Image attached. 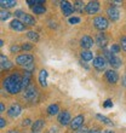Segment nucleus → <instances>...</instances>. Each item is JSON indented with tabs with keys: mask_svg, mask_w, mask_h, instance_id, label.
Wrapping results in <instances>:
<instances>
[{
	"mask_svg": "<svg viewBox=\"0 0 126 133\" xmlns=\"http://www.w3.org/2000/svg\"><path fill=\"white\" fill-rule=\"evenodd\" d=\"M1 16H0V17H1V21H6V19H9V17H10L11 16V14L10 12H9V11H1Z\"/></svg>",
	"mask_w": 126,
	"mask_h": 133,
	"instance_id": "c85d7f7f",
	"label": "nucleus"
},
{
	"mask_svg": "<svg viewBox=\"0 0 126 133\" xmlns=\"http://www.w3.org/2000/svg\"><path fill=\"white\" fill-rule=\"evenodd\" d=\"M73 6H74V10L78 11V12H83L84 11V4H83V1H75Z\"/></svg>",
	"mask_w": 126,
	"mask_h": 133,
	"instance_id": "a878e982",
	"label": "nucleus"
},
{
	"mask_svg": "<svg viewBox=\"0 0 126 133\" xmlns=\"http://www.w3.org/2000/svg\"><path fill=\"white\" fill-rule=\"evenodd\" d=\"M89 133H102L99 130H91V131H89Z\"/></svg>",
	"mask_w": 126,
	"mask_h": 133,
	"instance_id": "a19ab883",
	"label": "nucleus"
},
{
	"mask_svg": "<svg viewBox=\"0 0 126 133\" xmlns=\"http://www.w3.org/2000/svg\"><path fill=\"white\" fill-rule=\"evenodd\" d=\"M42 127H44V121L42 120H36L32 125V131H33V133H38L39 131L42 130Z\"/></svg>",
	"mask_w": 126,
	"mask_h": 133,
	"instance_id": "a211bd4d",
	"label": "nucleus"
},
{
	"mask_svg": "<svg viewBox=\"0 0 126 133\" xmlns=\"http://www.w3.org/2000/svg\"><path fill=\"white\" fill-rule=\"evenodd\" d=\"M33 11H34V14H36V15H41L46 11V7L44 6V5H38V6L33 7Z\"/></svg>",
	"mask_w": 126,
	"mask_h": 133,
	"instance_id": "393cba45",
	"label": "nucleus"
},
{
	"mask_svg": "<svg viewBox=\"0 0 126 133\" xmlns=\"http://www.w3.org/2000/svg\"><path fill=\"white\" fill-rule=\"evenodd\" d=\"M79 22H80V18L79 17H70L69 18L70 24H77V23H79Z\"/></svg>",
	"mask_w": 126,
	"mask_h": 133,
	"instance_id": "2f4dec72",
	"label": "nucleus"
},
{
	"mask_svg": "<svg viewBox=\"0 0 126 133\" xmlns=\"http://www.w3.org/2000/svg\"><path fill=\"white\" fill-rule=\"evenodd\" d=\"M121 49H123L124 51H126V36L121 38Z\"/></svg>",
	"mask_w": 126,
	"mask_h": 133,
	"instance_id": "473e14b6",
	"label": "nucleus"
},
{
	"mask_svg": "<svg viewBox=\"0 0 126 133\" xmlns=\"http://www.w3.org/2000/svg\"><path fill=\"white\" fill-rule=\"evenodd\" d=\"M97 119L98 120H101L103 123H107V125H112V121L108 119V117H105V116H103V115H101V114H97Z\"/></svg>",
	"mask_w": 126,
	"mask_h": 133,
	"instance_id": "cd10ccee",
	"label": "nucleus"
},
{
	"mask_svg": "<svg viewBox=\"0 0 126 133\" xmlns=\"http://www.w3.org/2000/svg\"><path fill=\"white\" fill-rule=\"evenodd\" d=\"M61 9L63 11V15L67 16V17H69L74 11V6L70 3H68V1H62L61 3Z\"/></svg>",
	"mask_w": 126,
	"mask_h": 133,
	"instance_id": "9d476101",
	"label": "nucleus"
},
{
	"mask_svg": "<svg viewBox=\"0 0 126 133\" xmlns=\"http://www.w3.org/2000/svg\"><path fill=\"white\" fill-rule=\"evenodd\" d=\"M21 49L22 50H32L33 49V45H30V44H24V45H22Z\"/></svg>",
	"mask_w": 126,
	"mask_h": 133,
	"instance_id": "72a5a7b5",
	"label": "nucleus"
},
{
	"mask_svg": "<svg viewBox=\"0 0 126 133\" xmlns=\"http://www.w3.org/2000/svg\"><path fill=\"white\" fill-rule=\"evenodd\" d=\"M30 79H32V73L27 71V73L24 74V76H23V79H22V88L28 87L29 84H30Z\"/></svg>",
	"mask_w": 126,
	"mask_h": 133,
	"instance_id": "412c9836",
	"label": "nucleus"
},
{
	"mask_svg": "<svg viewBox=\"0 0 126 133\" xmlns=\"http://www.w3.org/2000/svg\"><path fill=\"white\" fill-rule=\"evenodd\" d=\"M18 51H20V47L17 45L11 46V52H18Z\"/></svg>",
	"mask_w": 126,
	"mask_h": 133,
	"instance_id": "c9c22d12",
	"label": "nucleus"
},
{
	"mask_svg": "<svg viewBox=\"0 0 126 133\" xmlns=\"http://www.w3.org/2000/svg\"><path fill=\"white\" fill-rule=\"evenodd\" d=\"M105 80L108 81L109 84H115L119 80V75L115 70H107L105 71Z\"/></svg>",
	"mask_w": 126,
	"mask_h": 133,
	"instance_id": "1a4fd4ad",
	"label": "nucleus"
},
{
	"mask_svg": "<svg viewBox=\"0 0 126 133\" xmlns=\"http://www.w3.org/2000/svg\"><path fill=\"white\" fill-rule=\"evenodd\" d=\"M83 123H84V116L78 115L77 117H74V119L72 120V122H70V128L74 131L80 130V127L83 126Z\"/></svg>",
	"mask_w": 126,
	"mask_h": 133,
	"instance_id": "6e6552de",
	"label": "nucleus"
},
{
	"mask_svg": "<svg viewBox=\"0 0 126 133\" xmlns=\"http://www.w3.org/2000/svg\"><path fill=\"white\" fill-rule=\"evenodd\" d=\"M123 84H124V86H126V75L124 76V79H123Z\"/></svg>",
	"mask_w": 126,
	"mask_h": 133,
	"instance_id": "79ce46f5",
	"label": "nucleus"
},
{
	"mask_svg": "<svg viewBox=\"0 0 126 133\" xmlns=\"http://www.w3.org/2000/svg\"><path fill=\"white\" fill-rule=\"evenodd\" d=\"M30 123V120L29 119H26L24 121H23V126H27V125H29Z\"/></svg>",
	"mask_w": 126,
	"mask_h": 133,
	"instance_id": "58836bf2",
	"label": "nucleus"
},
{
	"mask_svg": "<svg viewBox=\"0 0 126 133\" xmlns=\"http://www.w3.org/2000/svg\"><path fill=\"white\" fill-rule=\"evenodd\" d=\"M5 125H6V122H5V120L1 117V119H0V127H1V128H4V127H5Z\"/></svg>",
	"mask_w": 126,
	"mask_h": 133,
	"instance_id": "e433bc0d",
	"label": "nucleus"
},
{
	"mask_svg": "<svg viewBox=\"0 0 126 133\" xmlns=\"http://www.w3.org/2000/svg\"><path fill=\"white\" fill-rule=\"evenodd\" d=\"M0 5H1V7H12L16 5V1H14V0H1L0 1Z\"/></svg>",
	"mask_w": 126,
	"mask_h": 133,
	"instance_id": "b1692460",
	"label": "nucleus"
},
{
	"mask_svg": "<svg viewBox=\"0 0 126 133\" xmlns=\"http://www.w3.org/2000/svg\"><path fill=\"white\" fill-rule=\"evenodd\" d=\"M10 133H20V132H16V131H12V132H10Z\"/></svg>",
	"mask_w": 126,
	"mask_h": 133,
	"instance_id": "c03bdc74",
	"label": "nucleus"
},
{
	"mask_svg": "<svg viewBox=\"0 0 126 133\" xmlns=\"http://www.w3.org/2000/svg\"><path fill=\"white\" fill-rule=\"evenodd\" d=\"M27 4H28V5H35V6H38V5L44 4V1H42V0H27Z\"/></svg>",
	"mask_w": 126,
	"mask_h": 133,
	"instance_id": "c756f323",
	"label": "nucleus"
},
{
	"mask_svg": "<svg viewBox=\"0 0 126 133\" xmlns=\"http://www.w3.org/2000/svg\"><path fill=\"white\" fill-rule=\"evenodd\" d=\"M98 10H99V4H98L97 1H90V3L86 5V7H85V11H86L89 15L96 14Z\"/></svg>",
	"mask_w": 126,
	"mask_h": 133,
	"instance_id": "f8f14e48",
	"label": "nucleus"
},
{
	"mask_svg": "<svg viewBox=\"0 0 126 133\" xmlns=\"http://www.w3.org/2000/svg\"><path fill=\"white\" fill-rule=\"evenodd\" d=\"M104 56H105V58L108 59V63L110 64L113 68L116 69V68H120V66H121V59H120L119 57L114 56V53H112L110 51L104 50Z\"/></svg>",
	"mask_w": 126,
	"mask_h": 133,
	"instance_id": "f03ea898",
	"label": "nucleus"
},
{
	"mask_svg": "<svg viewBox=\"0 0 126 133\" xmlns=\"http://www.w3.org/2000/svg\"><path fill=\"white\" fill-rule=\"evenodd\" d=\"M46 79H47V71L46 70H41L40 74H39V82L42 87H46L47 86V82H46Z\"/></svg>",
	"mask_w": 126,
	"mask_h": 133,
	"instance_id": "aec40b11",
	"label": "nucleus"
},
{
	"mask_svg": "<svg viewBox=\"0 0 126 133\" xmlns=\"http://www.w3.org/2000/svg\"><path fill=\"white\" fill-rule=\"evenodd\" d=\"M92 45H93V40H92V38H90V36H87V35H85V36H83V38L80 39V46L83 47V49H90V47H92Z\"/></svg>",
	"mask_w": 126,
	"mask_h": 133,
	"instance_id": "ddd939ff",
	"label": "nucleus"
},
{
	"mask_svg": "<svg viewBox=\"0 0 126 133\" xmlns=\"http://www.w3.org/2000/svg\"><path fill=\"white\" fill-rule=\"evenodd\" d=\"M0 61H1V68L3 69H10L11 66H12V63H11L10 61L7 59V57H5L4 55H0Z\"/></svg>",
	"mask_w": 126,
	"mask_h": 133,
	"instance_id": "6ab92c4d",
	"label": "nucleus"
},
{
	"mask_svg": "<svg viewBox=\"0 0 126 133\" xmlns=\"http://www.w3.org/2000/svg\"><path fill=\"white\" fill-rule=\"evenodd\" d=\"M22 79L23 77L20 76V74H12L10 76H7L4 80V87L9 93L11 95H16L22 90Z\"/></svg>",
	"mask_w": 126,
	"mask_h": 133,
	"instance_id": "f257e3e1",
	"label": "nucleus"
},
{
	"mask_svg": "<svg viewBox=\"0 0 126 133\" xmlns=\"http://www.w3.org/2000/svg\"><path fill=\"white\" fill-rule=\"evenodd\" d=\"M107 15H108V17L112 19V21H118L119 19V10L116 9V7H109L108 10H107Z\"/></svg>",
	"mask_w": 126,
	"mask_h": 133,
	"instance_id": "2eb2a0df",
	"label": "nucleus"
},
{
	"mask_svg": "<svg viewBox=\"0 0 126 133\" xmlns=\"http://www.w3.org/2000/svg\"><path fill=\"white\" fill-rule=\"evenodd\" d=\"M23 98L28 102H35L38 99V91H36V88L33 87V86L28 87L24 91V93H23Z\"/></svg>",
	"mask_w": 126,
	"mask_h": 133,
	"instance_id": "20e7f679",
	"label": "nucleus"
},
{
	"mask_svg": "<svg viewBox=\"0 0 126 133\" xmlns=\"http://www.w3.org/2000/svg\"><path fill=\"white\" fill-rule=\"evenodd\" d=\"M4 110H5V107L3 103H0V112H4Z\"/></svg>",
	"mask_w": 126,
	"mask_h": 133,
	"instance_id": "ea45409f",
	"label": "nucleus"
},
{
	"mask_svg": "<svg viewBox=\"0 0 126 133\" xmlns=\"http://www.w3.org/2000/svg\"><path fill=\"white\" fill-rule=\"evenodd\" d=\"M108 64V61L105 59V57H102V56H98L96 57L93 59V66L98 71H102V70L105 69V66Z\"/></svg>",
	"mask_w": 126,
	"mask_h": 133,
	"instance_id": "0eeeda50",
	"label": "nucleus"
},
{
	"mask_svg": "<svg viewBox=\"0 0 126 133\" xmlns=\"http://www.w3.org/2000/svg\"><path fill=\"white\" fill-rule=\"evenodd\" d=\"M96 44H97L99 47H105V45L108 44V39L105 36L104 33H99L97 34V38H96Z\"/></svg>",
	"mask_w": 126,
	"mask_h": 133,
	"instance_id": "dca6fc26",
	"label": "nucleus"
},
{
	"mask_svg": "<svg viewBox=\"0 0 126 133\" xmlns=\"http://www.w3.org/2000/svg\"><path fill=\"white\" fill-rule=\"evenodd\" d=\"M81 58L85 61V62H89V61H92V52L91 51H89V50H85V51H83V52L80 53Z\"/></svg>",
	"mask_w": 126,
	"mask_h": 133,
	"instance_id": "4be33fe9",
	"label": "nucleus"
},
{
	"mask_svg": "<svg viewBox=\"0 0 126 133\" xmlns=\"http://www.w3.org/2000/svg\"><path fill=\"white\" fill-rule=\"evenodd\" d=\"M58 122H60L61 125H68L69 122H72L69 112H68V111L60 112V115H58Z\"/></svg>",
	"mask_w": 126,
	"mask_h": 133,
	"instance_id": "4468645a",
	"label": "nucleus"
},
{
	"mask_svg": "<svg viewBox=\"0 0 126 133\" xmlns=\"http://www.w3.org/2000/svg\"><path fill=\"white\" fill-rule=\"evenodd\" d=\"M105 133H114V132H112V131H107Z\"/></svg>",
	"mask_w": 126,
	"mask_h": 133,
	"instance_id": "37998d69",
	"label": "nucleus"
},
{
	"mask_svg": "<svg viewBox=\"0 0 126 133\" xmlns=\"http://www.w3.org/2000/svg\"><path fill=\"white\" fill-rule=\"evenodd\" d=\"M93 25L97 29H99V30H104V29L108 28L109 22L107 18L102 17V16H98V17H96L93 19Z\"/></svg>",
	"mask_w": 126,
	"mask_h": 133,
	"instance_id": "423d86ee",
	"label": "nucleus"
},
{
	"mask_svg": "<svg viewBox=\"0 0 126 133\" xmlns=\"http://www.w3.org/2000/svg\"><path fill=\"white\" fill-rule=\"evenodd\" d=\"M113 107V103L110 99H108V101H105L104 102V108H112Z\"/></svg>",
	"mask_w": 126,
	"mask_h": 133,
	"instance_id": "f704fd0d",
	"label": "nucleus"
},
{
	"mask_svg": "<svg viewBox=\"0 0 126 133\" xmlns=\"http://www.w3.org/2000/svg\"><path fill=\"white\" fill-rule=\"evenodd\" d=\"M10 27L14 29V30H17V32H22V30L26 29V25L23 24L21 21H18V19H14V21L10 23Z\"/></svg>",
	"mask_w": 126,
	"mask_h": 133,
	"instance_id": "f3484780",
	"label": "nucleus"
},
{
	"mask_svg": "<svg viewBox=\"0 0 126 133\" xmlns=\"http://www.w3.org/2000/svg\"><path fill=\"white\" fill-rule=\"evenodd\" d=\"M27 36H28V39H30L32 41H39V35L36 34L35 32H28V34H27Z\"/></svg>",
	"mask_w": 126,
	"mask_h": 133,
	"instance_id": "bb28decb",
	"label": "nucleus"
},
{
	"mask_svg": "<svg viewBox=\"0 0 126 133\" xmlns=\"http://www.w3.org/2000/svg\"><path fill=\"white\" fill-rule=\"evenodd\" d=\"M58 111H60L58 104H51L49 108H47V112H49L50 115H56V114H58Z\"/></svg>",
	"mask_w": 126,
	"mask_h": 133,
	"instance_id": "5701e85b",
	"label": "nucleus"
},
{
	"mask_svg": "<svg viewBox=\"0 0 126 133\" xmlns=\"http://www.w3.org/2000/svg\"><path fill=\"white\" fill-rule=\"evenodd\" d=\"M77 133H89V131L86 128H80L79 131H77Z\"/></svg>",
	"mask_w": 126,
	"mask_h": 133,
	"instance_id": "4c0bfd02",
	"label": "nucleus"
},
{
	"mask_svg": "<svg viewBox=\"0 0 126 133\" xmlns=\"http://www.w3.org/2000/svg\"><path fill=\"white\" fill-rule=\"evenodd\" d=\"M33 61H34V57L32 56V55H27V53H24V55H20V56L16 58L17 64L23 65V66H27V65H29V64H33Z\"/></svg>",
	"mask_w": 126,
	"mask_h": 133,
	"instance_id": "39448f33",
	"label": "nucleus"
},
{
	"mask_svg": "<svg viewBox=\"0 0 126 133\" xmlns=\"http://www.w3.org/2000/svg\"><path fill=\"white\" fill-rule=\"evenodd\" d=\"M120 51V46L116 45V44H114V45H112V49H110V52L112 53H118Z\"/></svg>",
	"mask_w": 126,
	"mask_h": 133,
	"instance_id": "7c9ffc66",
	"label": "nucleus"
},
{
	"mask_svg": "<svg viewBox=\"0 0 126 133\" xmlns=\"http://www.w3.org/2000/svg\"><path fill=\"white\" fill-rule=\"evenodd\" d=\"M15 16L18 18H21V22L23 24H28V25H34L35 24V19L32 17L30 15L26 14V12H22V11H16L15 12Z\"/></svg>",
	"mask_w": 126,
	"mask_h": 133,
	"instance_id": "7ed1b4c3",
	"label": "nucleus"
},
{
	"mask_svg": "<svg viewBox=\"0 0 126 133\" xmlns=\"http://www.w3.org/2000/svg\"><path fill=\"white\" fill-rule=\"evenodd\" d=\"M21 111H22L21 105L17 104V103H15V104H12L10 107L9 111H7V114H9V116H10V117H17V116L21 114Z\"/></svg>",
	"mask_w": 126,
	"mask_h": 133,
	"instance_id": "9b49d317",
	"label": "nucleus"
}]
</instances>
